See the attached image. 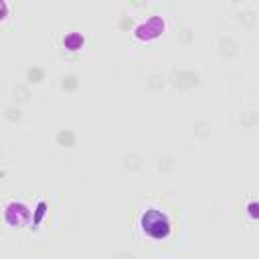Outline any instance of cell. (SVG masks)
<instances>
[{"label":"cell","instance_id":"1","mask_svg":"<svg viewBox=\"0 0 259 259\" xmlns=\"http://www.w3.org/2000/svg\"><path fill=\"white\" fill-rule=\"evenodd\" d=\"M142 227L144 231L154 237V239H164L168 233H170V223L166 219V214H162L160 210L156 208H150L144 217H142Z\"/></svg>","mask_w":259,"mask_h":259},{"label":"cell","instance_id":"2","mask_svg":"<svg viewBox=\"0 0 259 259\" xmlns=\"http://www.w3.org/2000/svg\"><path fill=\"white\" fill-rule=\"evenodd\" d=\"M4 12H6V8H4V2H2V0H0V18H2V16H4Z\"/></svg>","mask_w":259,"mask_h":259}]
</instances>
